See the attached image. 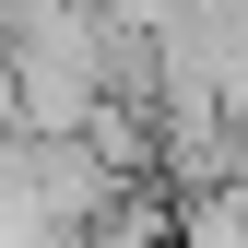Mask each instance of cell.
<instances>
[{"mask_svg": "<svg viewBox=\"0 0 248 248\" xmlns=\"http://www.w3.org/2000/svg\"><path fill=\"white\" fill-rule=\"evenodd\" d=\"M0 130H12V47H0Z\"/></svg>", "mask_w": 248, "mask_h": 248, "instance_id": "cell-1", "label": "cell"}]
</instances>
